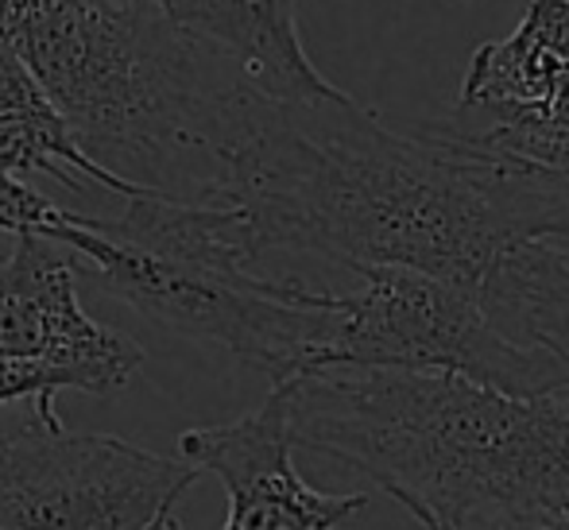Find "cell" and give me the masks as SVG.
Listing matches in <instances>:
<instances>
[{
	"label": "cell",
	"instance_id": "1",
	"mask_svg": "<svg viewBox=\"0 0 569 530\" xmlns=\"http://www.w3.org/2000/svg\"><path fill=\"white\" fill-rule=\"evenodd\" d=\"M210 206L260 252L411 268L477 299L503 256L569 237V179L469 132L403 136L349 93L276 101L244 82Z\"/></svg>",
	"mask_w": 569,
	"mask_h": 530
},
{
	"label": "cell",
	"instance_id": "5",
	"mask_svg": "<svg viewBox=\"0 0 569 530\" xmlns=\"http://www.w3.org/2000/svg\"><path fill=\"white\" fill-rule=\"evenodd\" d=\"M357 294H338L330 364L465 376L508 396L566 388L555 357L500 337L465 291L411 268H360Z\"/></svg>",
	"mask_w": 569,
	"mask_h": 530
},
{
	"label": "cell",
	"instance_id": "13",
	"mask_svg": "<svg viewBox=\"0 0 569 530\" xmlns=\"http://www.w3.org/2000/svg\"><path fill=\"white\" fill-rule=\"evenodd\" d=\"M167 523H171V516H167V519H159V523H151L148 530H167Z\"/></svg>",
	"mask_w": 569,
	"mask_h": 530
},
{
	"label": "cell",
	"instance_id": "6",
	"mask_svg": "<svg viewBox=\"0 0 569 530\" xmlns=\"http://www.w3.org/2000/svg\"><path fill=\"white\" fill-rule=\"evenodd\" d=\"M0 360L47 368L59 391L109 396L140 372L143 349L86 314L67 248L20 237L0 260Z\"/></svg>",
	"mask_w": 569,
	"mask_h": 530
},
{
	"label": "cell",
	"instance_id": "10",
	"mask_svg": "<svg viewBox=\"0 0 569 530\" xmlns=\"http://www.w3.org/2000/svg\"><path fill=\"white\" fill-rule=\"evenodd\" d=\"M0 174H12V179L47 174L74 194H143L86 156L67 117L4 39H0Z\"/></svg>",
	"mask_w": 569,
	"mask_h": 530
},
{
	"label": "cell",
	"instance_id": "12",
	"mask_svg": "<svg viewBox=\"0 0 569 530\" xmlns=\"http://www.w3.org/2000/svg\"><path fill=\"white\" fill-rule=\"evenodd\" d=\"M465 530H569V516H555V511H535V516H503L485 519Z\"/></svg>",
	"mask_w": 569,
	"mask_h": 530
},
{
	"label": "cell",
	"instance_id": "11",
	"mask_svg": "<svg viewBox=\"0 0 569 530\" xmlns=\"http://www.w3.org/2000/svg\"><path fill=\"white\" fill-rule=\"evenodd\" d=\"M59 221V206L43 198L23 179L0 174V260L12 252L20 237H47Z\"/></svg>",
	"mask_w": 569,
	"mask_h": 530
},
{
	"label": "cell",
	"instance_id": "7",
	"mask_svg": "<svg viewBox=\"0 0 569 530\" xmlns=\"http://www.w3.org/2000/svg\"><path fill=\"white\" fill-rule=\"evenodd\" d=\"M457 112L485 120V143L569 179V0H527L511 36L480 43Z\"/></svg>",
	"mask_w": 569,
	"mask_h": 530
},
{
	"label": "cell",
	"instance_id": "8",
	"mask_svg": "<svg viewBox=\"0 0 569 530\" xmlns=\"http://www.w3.org/2000/svg\"><path fill=\"white\" fill-rule=\"evenodd\" d=\"M179 453L198 472H213L229 492L221 530H338L365 508V496H330L295 469L287 411L271 388L268 403L229 426H198L179 438ZM167 530H182L171 516Z\"/></svg>",
	"mask_w": 569,
	"mask_h": 530
},
{
	"label": "cell",
	"instance_id": "3",
	"mask_svg": "<svg viewBox=\"0 0 569 530\" xmlns=\"http://www.w3.org/2000/svg\"><path fill=\"white\" fill-rule=\"evenodd\" d=\"M82 151L143 194L210 206L244 78L151 0H0Z\"/></svg>",
	"mask_w": 569,
	"mask_h": 530
},
{
	"label": "cell",
	"instance_id": "2",
	"mask_svg": "<svg viewBox=\"0 0 569 530\" xmlns=\"http://www.w3.org/2000/svg\"><path fill=\"white\" fill-rule=\"evenodd\" d=\"M271 388L295 449L357 469L427 530L569 516V383L508 396L465 376L333 364Z\"/></svg>",
	"mask_w": 569,
	"mask_h": 530
},
{
	"label": "cell",
	"instance_id": "9",
	"mask_svg": "<svg viewBox=\"0 0 569 530\" xmlns=\"http://www.w3.org/2000/svg\"><path fill=\"white\" fill-rule=\"evenodd\" d=\"M187 36L237 67L252 90L276 101H326L338 86L310 62L295 0H151Z\"/></svg>",
	"mask_w": 569,
	"mask_h": 530
},
{
	"label": "cell",
	"instance_id": "4",
	"mask_svg": "<svg viewBox=\"0 0 569 530\" xmlns=\"http://www.w3.org/2000/svg\"><path fill=\"white\" fill-rule=\"evenodd\" d=\"M117 213L59 210L47 240L74 256L78 279L148 321L213 341L283 383L330 364L338 294L260 271V244L232 206L113 198Z\"/></svg>",
	"mask_w": 569,
	"mask_h": 530
}]
</instances>
